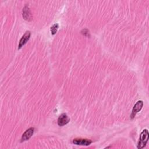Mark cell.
Returning a JSON list of instances; mask_svg holds the SVG:
<instances>
[{"label": "cell", "mask_w": 149, "mask_h": 149, "mask_svg": "<svg viewBox=\"0 0 149 149\" xmlns=\"http://www.w3.org/2000/svg\"><path fill=\"white\" fill-rule=\"evenodd\" d=\"M149 137V133L147 129H145L143 130V131L141 132L139 139V141L137 143V148L138 149H141L144 148L148 140Z\"/></svg>", "instance_id": "6da1fadb"}, {"label": "cell", "mask_w": 149, "mask_h": 149, "mask_svg": "<svg viewBox=\"0 0 149 149\" xmlns=\"http://www.w3.org/2000/svg\"><path fill=\"white\" fill-rule=\"evenodd\" d=\"M143 104H144L143 101H141V100L138 101L134 104V105L133 106V109H132V113L130 115V118L132 119H133L135 117V116L136 115V114L141 110V109H142V108L143 107Z\"/></svg>", "instance_id": "7a4b0ae2"}, {"label": "cell", "mask_w": 149, "mask_h": 149, "mask_svg": "<svg viewBox=\"0 0 149 149\" xmlns=\"http://www.w3.org/2000/svg\"><path fill=\"white\" fill-rule=\"evenodd\" d=\"M92 143V141L88 139L76 138L73 140V143L77 146H89Z\"/></svg>", "instance_id": "3957f363"}, {"label": "cell", "mask_w": 149, "mask_h": 149, "mask_svg": "<svg viewBox=\"0 0 149 149\" xmlns=\"http://www.w3.org/2000/svg\"><path fill=\"white\" fill-rule=\"evenodd\" d=\"M30 35H31V33L30 31H26L25 32V33L23 34V36L22 37V38L19 41V43L18 45V49H20L24 44L27 43V42L28 41V40L30 37Z\"/></svg>", "instance_id": "277c9868"}, {"label": "cell", "mask_w": 149, "mask_h": 149, "mask_svg": "<svg viewBox=\"0 0 149 149\" xmlns=\"http://www.w3.org/2000/svg\"><path fill=\"white\" fill-rule=\"evenodd\" d=\"M70 120V119L66 115V113H62L61 114L58 119V125L59 126H63L65 125H66Z\"/></svg>", "instance_id": "5b68a950"}, {"label": "cell", "mask_w": 149, "mask_h": 149, "mask_svg": "<svg viewBox=\"0 0 149 149\" xmlns=\"http://www.w3.org/2000/svg\"><path fill=\"white\" fill-rule=\"evenodd\" d=\"M34 131V129L33 127H30L28 129H27L24 133L22 134V138H21V142L25 141L27 140H29L33 134Z\"/></svg>", "instance_id": "8992f818"}, {"label": "cell", "mask_w": 149, "mask_h": 149, "mask_svg": "<svg viewBox=\"0 0 149 149\" xmlns=\"http://www.w3.org/2000/svg\"><path fill=\"white\" fill-rule=\"evenodd\" d=\"M23 17L26 20H31V14L30 10L27 6H25L23 10Z\"/></svg>", "instance_id": "52a82bcc"}, {"label": "cell", "mask_w": 149, "mask_h": 149, "mask_svg": "<svg viewBox=\"0 0 149 149\" xmlns=\"http://www.w3.org/2000/svg\"><path fill=\"white\" fill-rule=\"evenodd\" d=\"M59 28V24L58 23H55L54 24L52 25V27H51V34L52 35H54L56 34V33L57 32V30Z\"/></svg>", "instance_id": "ba28073f"}]
</instances>
